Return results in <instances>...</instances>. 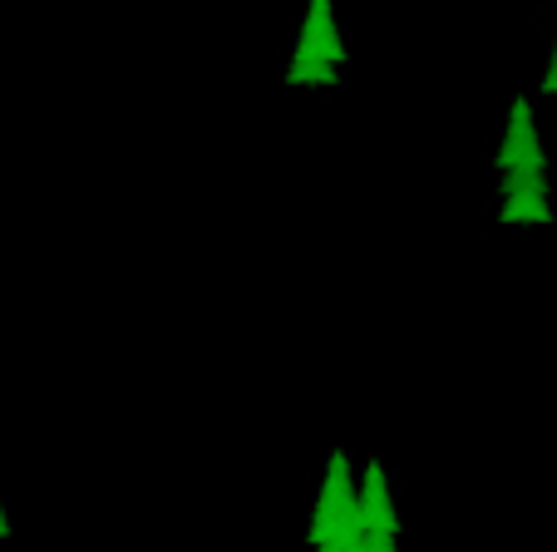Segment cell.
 Returning <instances> with one entry per match:
<instances>
[{
    "label": "cell",
    "instance_id": "cell-4",
    "mask_svg": "<svg viewBox=\"0 0 557 552\" xmlns=\"http://www.w3.org/2000/svg\"><path fill=\"white\" fill-rule=\"evenodd\" d=\"M498 222H553V203H547V193H513V198H504Z\"/></svg>",
    "mask_w": 557,
    "mask_h": 552
},
{
    "label": "cell",
    "instance_id": "cell-8",
    "mask_svg": "<svg viewBox=\"0 0 557 552\" xmlns=\"http://www.w3.org/2000/svg\"><path fill=\"white\" fill-rule=\"evenodd\" d=\"M543 95H557V50H553V64H547V74H543Z\"/></svg>",
    "mask_w": 557,
    "mask_h": 552
},
{
    "label": "cell",
    "instance_id": "cell-7",
    "mask_svg": "<svg viewBox=\"0 0 557 552\" xmlns=\"http://www.w3.org/2000/svg\"><path fill=\"white\" fill-rule=\"evenodd\" d=\"M360 552H400V548H395V532H375V528H370L366 542H360Z\"/></svg>",
    "mask_w": 557,
    "mask_h": 552
},
{
    "label": "cell",
    "instance_id": "cell-5",
    "mask_svg": "<svg viewBox=\"0 0 557 552\" xmlns=\"http://www.w3.org/2000/svg\"><path fill=\"white\" fill-rule=\"evenodd\" d=\"M498 193H504V198H513V193H547V173L543 168H504Z\"/></svg>",
    "mask_w": 557,
    "mask_h": 552
},
{
    "label": "cell",
    "instance_id": "cell-3",
    "mask_svg": "<svg viewBox=\"0 0 557 552\" xmlns=\"http://www.w3.org/2000/svg\"><path fill=\"white\" fill-rule=\"evenodd\" d=\"M360 508H366V523L375 532H395L400 538V518H395V503H389L385 469H380L375 458L366 464V479H360Z\"/></svg>",
    "mask_w": 557,
    "mask_h": 552
},
{
    "label": "cell",
    "instance_id": "cell-6",
    "mask_svg": "<svg viewBox=\"0 0 557 552\" xmlns=\"http://www.w3.org/2000/svg\"><path fill=\"white\" fill-rule=\"evenodd\" d=\"M286 84H336V64L331 60H292Z\"/></svg>",
    "mask_w": 557,
    "mask_h": 552
},
{
    "label": "cell",
    "instance_id": "cell-2",
    "mask_svg": "<svg viewBox=\"0 0 557 552\" xmlns=\"http://www.w3.org/2000/svg\"><path fill=\"white\" fill-rule=\"evenodd\" d=\"M292 60H331V64L346 60V45H341V35H336V15H331V0H311V11H306L301 40H296Z\"/></svg>",
    "mask_w": 557,
    "mask_h": 552
},
{
    "label": "cell",
    "instance_id": "cell-1",
    "mask_svg": "<svg viewBox=\"0 0 557 552\" xmlns=\"http://www.w3.org/2000/svg\"><path fill=\"white\" fill-rule=\"evenodd\" d=\"M494 168H547V154L537 144V128H533V105L528 99H513L508 109V134H504V148H498Z\"/></svg>",
    "mask_w": 557,
    "mask_h": 552
}]
</instances>
